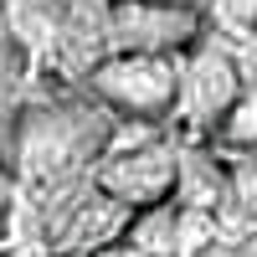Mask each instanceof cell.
Returning a JSON list of instances; mask_svg holds the SVG:
<instances>
[{
  "label": "cell",
  "mask_w": 257,
  "mask_h": 257,
  "mask_svg": "<svg viewBox=\"0 0 257 257\" xmlns=\"http://www.w3.org/2000/svg\"><path fill=\"white\" fill-rule=\"evenodd\" d=\"M93 93L108 108L128 118H165L175 113V88H180V57H144V52H108L93 62Z\"/></svg>",
  "instance_id": "6da1fadb"
},
{
  "label": "cell",
  "mask_w": 257,
  "mask_h": 257,
  "mask_svg": "<svg viewBox=\"0 0 257 257\" xmlns=\"http://www.w3.org/2000/svg\"><path fill=\"white\" fill-rule=\"evenodd\" d=\"M242 93V62L221 41H196L180 57V88H175V113L185 128H216L226 123L231 103Z\"/></svg>",
  "instance_id": "7a4b0ae2"
},
{
  "label": "cell",
  "mask_w": 257,
  "mask_h": 257,
  "mask_svg": "<svg viewBox=\"0 0 257 257\" xmlns=\"http://www.w3.org/2000/svg\"><path fill=\"white\" fill-rule=\"evenodd\" d=\"M196 11L160 6V0H113L108 11V47L113 52H144V57H185L201 41Z\"/></svg>",
  "instance_id": "3957f363"
},
{
  "label": "cell",
  "mask_w": 257,
  "mask_h": 257,
  "mask_svg": "<svg viewBox=\"0 0 257 257\" xmlns=\"http://www.w3.org/2000/svg\"><path fill=\"white\" fill-rule=\"evenodd\" d=\"M175 185H180V155L170 144H134L123 155H108V165L98 170L103 201H113L118 211L165 206Z\"/></svg>",
  "instance_id": "277c9868"
},
{
  "label": "cell",
  "mask_w": 257,
  "mask_h": 257,
  "mask_svg": "<svg viewBox=\"0 0 257 257\" xmlns=\"http://www.w3.org/2000/svg\"><path fill=\"white\" fill-rule=\"evenodd\" d=\"M128 247H139L144 257H175V206H149V211H134V221L123 231Z\"/></svg>",
  "instance_id": "5b68a950"
},
{
  "label": "cell",
  "mask_w": 257,
  "mask_h": 257,
  "mask_svg": "<svg viewBox=\"0 0 257 257\" xmlns=\"http://www.w3.org/2000/svg\"><path fill=\"white\" fill-rule=\"evenodd\" d=\"M221 128L231 144H257V72H242V93H237Z\"/></svg>",
  "instance_id": "8992f818"
},
{
  "label": "cell",
  "mask_w": 257,
  "mask_h": 257,
  "mask_svg": "<svg viewBox=\"0 0 257 257\" xmlns=\"http://www.w3.org/2000/svg\"><path fill=\"white\" fill-rule=\"evenodd\" d=\"M211 21H221L226 31H242V36H257V0H211Z\"/></svg>",
  "instance_id": "52a82bcc"
},
{
  "label": "cell",
  "mask_w": 257,
  "mask_h": 257,
  "mask_svg": "<svg viewBox=\"0 0 257 257\" xmlns=\"http://www.w3.org/2000/svg\"><path fill=\"white\" fill-rule=\"evenodd\" d=\"M88 257H144V252H139V247H128L123 237H113V242H103V247H93Z\"/></svg>",
  "instance_id": "ba28073f"
},
{
  "label": "cell",
  "mask_w": 257,
  "mask_h": 257,
  "mask_svg": "<svg viewBox=\"0 0 257 257\" xmlns=\"http://www.w3.org/2000/svg\"><path fill=\"white\" fill-rule=\"evenodd\" d=\"M6 113H11V72L0 67V118H6Z\"/></svg>",
  "instance_id": "9c48e42d"
},
{
  "label": "cell",
  "mask_w": 257,
  "mask_h": 257,
  "mask_svg": "<svg viewBox=\"0 0 257 257\" xmlns=\"http://www.w3.org/2000/svg\"><path fill=\"white\" fill-rule=\"evenodd\" d=\"M160 6H180V11H196V16H206V11H211V0H160Z\"/></svg>",
  "instance_id": "30bf717a"
},
{
  "label": "cell",
  "mask_w": 257,
  "mask_h": 257,
  "mask_svg": "<svg viewBox=\"0 0 257 257\" xmlns=\"http://www.w3.org/2000/svg\"><path fill=\"white\" fill-rule=\"evenodd\" d=\"M11 196V180H6V170H0V201H6Z\"/></svg>",
  "instance_id": "8fae6325"
}]
</instances>
